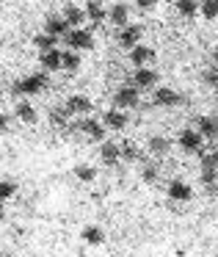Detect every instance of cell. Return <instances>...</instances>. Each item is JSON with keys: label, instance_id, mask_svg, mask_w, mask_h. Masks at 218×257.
Here are the masks:
<instances>
[{"label": "cell", "instance_id": "obj_11", "mask_svg": "<svg viewBox=\"0 0 218 257\" xmlns=\"http://www.w3.org/2000/svg\"><path fill=\"white\" fill-rule=\"evenodd\" d=\"M133 86L138 91L141 89H155V86H157V72L152 67H138L133 72Z\"/></svg>", "mask_w": 218, "mask_h": 257}, {"label": "cell", "instance_id": "obj_37", "mask_svg": "<svg viewBox=\"0 0 218 257\" xmlns=\"http://www.w3.org/2000/svg\"><path fill=\"white\" fill-rule=\"evenodd\" d=\"M207 188V196H210V199H215L218 196V183H212V185H204Z\"/></svg>", "mask_w": 218, "mask_h": 257}, {"label": "cell", "instance_id": "obj_21", "mask_svg": "<svg viewBox=\"0 0 218 257\" xmlns=\"http://www.w3.org/2000/svg\"><path fill=\"white\" fill-rule=\"evenodd\" d=\"M146 150H149V155H155V158H166L168 152H171V141H168L166 136H152L149 144H146Z\"/></svg>", "mask_w": 218, "mask_h": 257}, {"label": "cell", "instance_id": "obj_33", "mask_svg": "<svg viewBox=\"0 0 218 257\" xmlns=\"http://www.w3.org/2000/svg\"><path fill=\"white\" fill-rule=\"evenodd\" d=\"M201 185H212L218 183V169H201Z\"/></svg>", "mask_w": 218, "mask_h": 257}, {"label": "cell", "instance_id": "obj_8", "mask_svg": "<svg viewBox=\"0 0 218 257\" xmlns=\"http://www.w3.org/2000/svg\"><path fill=\"white\" fill-rule=\"evenodd\" d=\"M113 102H116V108H138V89L133 83L119 86L116 94H113Z\"/></svg>", "mask_w": 218, "mask_h": 257}, {"label": "cell", "instance_id": "obj_3", "mask_svg": "<svg viewBox=\"0 0 218 257\" xmlns=\"http://www.w3.org/2000/svg\"><path fill=\"white\" fill-rule=\"evenodd\" d=\"M177 144H179V150L190 152V155H201V150H204V136L196 127H185L182 133H179Z\"/></svg>", "mask_w": 218, "mask_h": 257}, {"label": "cell", "instance_id": "obj_29", "mask_svg": "<svg viewBox=\"0 0 218 257\" xmlns=\"http://www.w3.org/2000/svg\"><path fill=\"white\" fill-rule=\"evenodd\" d=\"M56 36H50V34H45V31H42V34H36L34 36V47L39 53H45V50H53V47H56Z\"/></svg>", "mask_w": 218, "mask_h": 257}, {"label": "cell", "instance_id": "obj_25", "mask_svg": "<svg viewBox=\"0 0 218 257\" xmlns=\"http://www.w3.org/2000/svg\"><path fill=\"white\" fill-rule=\"evenodd\" d=\"M69 119H72V113L67 111V105H56V108H50V122L56 124V127H67L69 124Z\"/></svg>", "mask_w": 218, "mask_h": 257}, {"label": "cell", "instance_id": "obj_24", "mask_svg": "<svg viewBox=\"0 0 218 257\" xmlns=\"http://www.w3.org/2000/svg\"><path fill=\"white\" fill-rule=\"evenodd\" d=\"M122 161H127V163H138V161H144V152H141V147L138 144H133V141H124L122 147Z\"/></svg>", "mask_w": 218, "mask_h": 257}, {"label": "cell", "instance_id": "obj_17", "mask_svg": "<svg viewBox=\"0 0 218 257\" xmlns=\"http://www.w3.org/2000/svg\"><path fill=\"white\" fill-rule=\"evenodd\" d=\"M100 161L105 163V166H116V163L122 161V150H119V144H113V141H102L100 144Z\"/></svg>", "mask_w": 218, "mask_h": 257}, {"label": "cell", "instance_id": "obj_10", "mask_svg": "<svg viewBox=\"0 0 218 257\" xmlns=\"http://www.w3.org/2000/svg\"><path fill=\"white\" fill-rule=\"evenodd\" d=\"M67 111L72 113V116H89V113L94 111V102H91L86 94H72L67 100Z\"/></svg>", "mask_w": 218, "mask_h": 257}, {"label": "cell", "instance_id": "obj_30", "mask_svg": "<svg viewBox=\"0 0 218 257\" xmlns=\"http://www.w3.org/2000/svg\"><path fill=\"white\" fill-rule=\"evenodd\" d=\"M199 12L204 20H218V0H201Z\"/></svg>", "mask_w": 218, "mask_h": 257}, {"label": "cell", "instance_id": "obj_22", "mask_svg": "<svg viewBox=\"0 0 218 257\" xmlns=\"http://www.w3.org/2000/svg\"><path fill=\"white\" fill-rule=\"evenodd\" d=\"M14 116L20 119V122H25V124H36V108L31 105V102H25V100H20L17 102V108H14Z\"/></svg>", "mask_w": 218, "mask_h": 257}, {"label": "cell", "instance_id": "obj_41", "mask_svg": "<svg viewBox=\"0 0 218 257\" xmlns=\"http://www.w3.org/2000/svg\"><path fill=\"white\" fill-rule=\"evenodd\" d=\"M0 100H3V91H0Z\"/></svg>", "mask_w": 218, "mask_h": 257}, {"label": "cell", "instance_id": "obj_34", "mask_svg": "<svg viewBox=\"0 0 218 257\" xmlns=\"http://www.w3.org/2000/svg\"><path fill=\"white\" fill-rule=\"evenodd\" d=\"M155 6H157V0H135L138 12H155Z\"/></svg>", "mask_w": 218, "mask_h": 257}, {"label": "cell", "instance_id": "obj_12", "mask_svg": "<svg viewBox=\"0 0 218 257\" xmlns=\"http://www.w3.org/2000/svg\"><path fill=\"white\" fill-rule=\"evenodd\" d=\"M86 20L89 23H94V25H102L108 20V9H105V3L102 0H86Z\"/></svg>", "mask_w": 218, "mask_h": 257}, {"label": "cell", "instance_id": "obj_19", "mask_svg": "<svg viewBox=\"0 0 218 257\" xmlns=\"http://www.w3.org/2000/svg\"><path fill=\"white\" fill-rule=\"evenodd\" d=\"M39 67L45 69V72H58L61 69V50H45V53H39Z\"/></svg>", "mask_w": 218, "mask_h": 257}, {"label": "cell", "instance_id": "obj_20", "mask_svg": "<svg viewBox=\"0 0 218 257\" xmlns=\"http://www.w3.org/2000/svg\"><path fill=\"white\" fill-rule=\"evenodd\" d=\"M108 20H111L116 28H124L130 23V6L127 3H116V6L108 9Z\"/></svg>", "mask_w": 218, "mask_h": 257}, {"label": "cell", "instance_id": "obj_23", "mask_svg": "<svg viewBox=\"0 0 218 257\" xmlns=\"http://www.w3.org/2000/svg\"><path fill=\"white\" fill-rule=\"evenodd\" d=\"M61 69H64V72H69V75L78 72V69H80V53L64 50V53H61Z\"/></svg>", "mask_w": 218, "mask_h": 257}, {"label": "cell", "instance_id": "obj_31", "mask_svg": "<svg viewBox=\"0 0 218 257\" xmlns=\"http://www.w3.org/2000/svg\"><path fill=\"white\" fill-rule=\"evenodd\" d=\"M17 196V183L14 180H0V202H9Z\"/></svg>", "mask_w": 218, "mask_h": 257}, {"label": "cell", "instance_id": "obj_26", "mask_svg": "<svg viewBox=\"0 0 218 257\" xmlns=\"http://www.w3.org/2000/svg\"><path fill=\"white\" fill-rule=\"evenodd\" d=\"M141 180H144L146 185H155L157 180H160V166H157L155 161L144 163V169H141Z\"/></svg>", "mask_w": 218, "mask_h": 257}, {"label": "cell", "instance_id": "obj_7", "mask_svg": "<svg viewBox=\"0 0 218 257\" xmlns=\"http://www.w3.org/2000/svg\"><path fill=\"white\" fill-rule=\"evenodd\" d=\"M141 36H144V28L141 25H133V23H127L124 28H119V36H116V42H119V47H124V50H130V47H135L141 42Z\"/></svg>", "mask_w": 218, "mask_h": 257}, {"label": "cell", "instance_id": "obj_14", "mask_svg": "<svg viewBox=\"0 0 218 257\" xmlns=\"http://www.w3.org/2000/svg\"><path fill=\"white\" fill-rule=\"evenodd\" d=\"M45 34H50V36H67L69 34V25H67V20L61 17V14H50V17H45Z\"/></svg>", "mask_w": 218, "mask_h": 257}, {"label": "cell", "instance_id": "obj_32", "mask_svg": "<svg viewBox=\"0 0 218 257\" xmlns=\"http://www.w3.org/2000/svg\"><path fill=\"white\" fill-rule=\"evenodd\" d=\"M201 169H218V152H201Z\"/></svg>", "mask_w": 218, "mask_h": 257}, {"label": "cell", "instance_id": "obj_15", "mask_svg": "<svg viewBox=\"0 0 218 257\" xmlns=\"http://www.w3.org/2000/svg\"><path fill=\"white\" fill-rule=\"evenodd\" d=\"M196 130L204 136V141H218V119L215 116H199L196 119Z\"/></svg>", "mask_w": 218, "mask_h": 257}, {"label": "cell", "instance_id": "obj_9", "mask_svg": "<svg viewBox=\"0 0 218 257\" xmlns=\"http://www.w3.org/2000/svg\"><path fill=\"white\" fill-rule=\"evenodd\" d=\"M130 64L133 67H149V64H155V58H157V53L152 50V47H146V45H135V47H130Z\"/></svg>", "mask_w": 218, "mask_h": 257}, {"label": "cell", "instance_id": "obj_13", "mask_svg": "<svg viewBox=\"0 0 218 257\" xmlns=\"http://www.w3.org/2000/svg\"><path fill=\"white\" fill-rule=\"evenodd\" d=\"M80 240H83L86 246H102L105 243V229L97 227V224H86V227L80 229Z\"/></svg>", "mask_w": 218, "mask_h": 257}, {"label": "cell", "instance_id": "obj_35", "mask_svg": "<svg viewBox=\"0 0 218 257\" xmlns=\"http://www.w3.org/2000/svg\"><path fill=\"white\" fill-rule=\"evenodd\" d=\"M204 83H210V86H218V67H210V69H204Z\"/></svg>", "mask_w": 218, "mask_h": 257}, {"label": "cell", "instance_id": "obj_39", "mask_svg": "<svg viewBox=\"0 0 218 257\" xmlns=\"http://www.w3.org/2000/svg\"><path fill=\"white\" fill-rule=\"evenodd\" d=\"M210 56H212V61H215V64H218V45H215V47H212V53H210Z\"/></svg>", "mask_w": 218, "mask_h": 257}, {"label": "cell", "instance_id": "obj_1", "mask_svg": "<svg viewBox=\"0 0 218 257\" xmlns=\"http://www.w3.org/2000/svg\"><path fill=\"white\" fill-rule=\"evenodd\" d=\"M50 89V72H34V75H25V78L14 80L12 83V94L17 97H31V94H42V91Z\"/></svg>", "mask_w": 218, "mask_h": 257}, {"label": "cell", "instance_id": "obj_16", "mask_svg": "<svg viewBox=\"0 0 218 257\" xmlns=\"http://www.w3.org/2000/svg\"><path fill=\"white\" fill-rule=\"evenodd\" d=\"M61 17L67 20L69 28H83V23H86V12L80 6H75V3H67V6H64Z\"/></svg>", "mask_w": 218, "mask_h": 257}, {"label": "cell", "instance_id": "obj_4", "mask_svg": "<svg viewBox=\"0 0 218 257\" xmlns=\"http://www.w3.org/2000/svg\"><path fill=\"white\" fill-rule=\"evenodd\" d=\"M152 102H155L157 108H177L179 102H182V94H179L177 89H168V86H160V89H152Z\"/></svg>", "mask_w": 218, "mask_h": 257}, {"label": "cell", "instance_id": "obj_5", "mask_svg": "<svg viewBox=\"0 0 218 257\" xmlns=\"http://www.w3.org/2000/svg\"><path fill=\"white\" fill-rule=\"evenodd\" d=\"M166 194H168V199L177 202V205H185V202L193 199V188H190V185L185 183V180H177V177H174L171 183H168Z\"/></svg>", "mask_w": 218, "mask_h": 257}, {"label": "cell", "instance_id": "obj_40", "mask_svg": "<svg viewBox=\"0 0 218 257\" xmlns=\"http://www.w3.org/2000/svg\"><path fill=\"white\" fill-rule=\"evenodd\" d=\"M215 108H218V86H215Z\"/></svg>", "mask_w": 218, "mask_h": 257}, {"label": "cell", "instance_id": "obj_36", "mask_svg": "<svg viewBox=\"0 0 218 257\" xmlns=\"http://www.w3.org/2000/svg\"><path fill=\"white\" fill-rule=\"evenodd\" d=\"M9 124H12V119H9L6 113H0V136L9 133Z\"/></svg>", "mask_w": 218, "mask_h": 257}, {"label": "cell", "instance_id": "obj_28", "mask_svg": "<svg viewBox=\"0 0 218 257\" xmlns=\"http://www.w3.org/2000/svg\"><path fill=\"white\" fill-rule=\"evenodd\" d=\"M75 177H78L80 183H94V180H97V169L91 166V163H78V166H75Z\"/></svg>", "mask_w": 218, "mask_h": 257}, {"label": "cell", "instance_id": "obj_2", "mask_svg": "<svg viewBox=\"0 0 218 257\" xmlns=\"http://www.w3.org/2000/svg\"><path fill=\"white\" fill-rule=\"evenodd\" d=\"M64 39H67V50H75V53L94 50V36L86 28H69V34Z\"/></svg>", "mask_w": 218, "mask_h": 257}, {"label": "cell", "instance_id": "obj_27", "mask_svg": "<svg viewBox=\"0 0 218 257\" xmlns=\"http://www.w3.org/2000/svg\"><path fill=\"white\" fill-rule=\"evenodd\" d=\"M177 14H182L185 20H193L199 14V0H177Z\"/></svg>", "mask_w": 218, "mask_h": 257}, {"label": "cell", "instance_id": "obj_38", "mask_svg": "<svg viewBox=\"0 0 218 257\" xmlns=\"http://www.w3.org/2000/svg\"><path fill=\"white\" fill-rule=\"evenodd\" d=\"M6 221V207H3V202H0V224Z\"/></svg>", "mask_w": 218, "mask_h": 257}, {"label": "cell", "instance_id": "obj_18", "mask_svg": "<svg viewBox=\"0 0 218 257\" xmlns=\"http://www.w3.org/2000/svg\"><path fill=\"white\" fill-rule=\"evenodd\" d=\"M102 124H105V130L119 133V130L127 127V113H124V111H105V113H102Z\"/></svg>", "mask_w": 218, "mask_h": 257}, {"label": "cell", "instance_id": "obj_6", "mask_svg": "<svg viewBox=\"0 0 218 257\" xmlns=\"http://www.w3.org/2000/svg\"><path fill=\"white\" fill-rule=\"evenodd\" d=\"M78 130L83 133V139H89V141H97V144L105 141V124L91 119V116H83V122L78 124Z\"/></svg>", "mask_w": 218, "mask_h": 257}]
</instances>
